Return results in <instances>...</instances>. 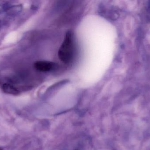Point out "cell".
I'll return each instance as SVG.
<instances>
[{"label": "cell", "instance_id": "6da1fadb", "mask_svg": "<svg viewBox=\"0 0 150 150\" xmlns=\"http://www.w3.org/2000/svg\"><path fill=\"white\" fill-rule=\"evenodd\" d=\"M74 54V44L73 34L70 32H68L59 49L58 56L62 62L68 63L73 60Z\"/></svg>", "mask_w": 150, "mask_h": 150}, {"label": "cell", "instance_id": "7a4b0ae2", "mask_svg": "<svg viewBox=\"0 0 150 150\" xmlns=\"http://www.w3.org/2000/svg\"><path fill=\"white\" fill-rule=\"evenodd\" d=\"M54 66V63L47 61H38L34 64L35 68L40 72H48L52 70Z\"/></svg>", "mask_w": 150, "mask_h": 150}]
</instances>
